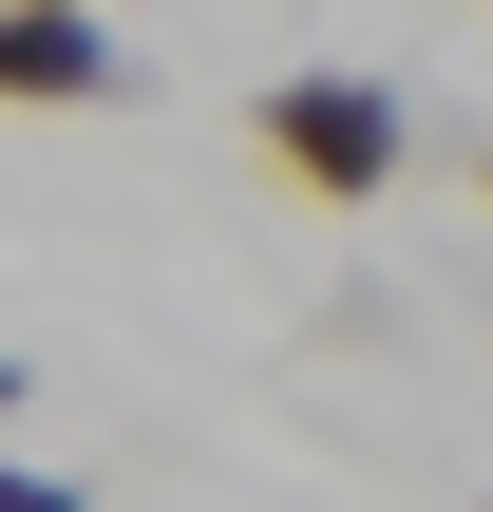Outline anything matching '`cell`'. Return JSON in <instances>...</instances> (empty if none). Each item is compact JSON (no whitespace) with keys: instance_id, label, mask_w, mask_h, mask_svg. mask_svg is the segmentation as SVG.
<instances>
[{"instance_id":"cell-1","label":"cell","mask_w":493,"mask_h":512,"mask_svg":"<svg viewBox=\"0 0 493 512\" xmlns=\"http://www.w3.org/2000/svg\"><path fill=\"white\" fill-rule=\"evenodd\" d=\"M247 133H266V171H285V190H323V209H380V190H399V152H418L380 76H266V95H247Z\"/></svg>"},{"instance_id":"cell-2","label":"cell","mask_w":493,"mask_h":512,"mask_svg":"<svg viewBox=\"0 0 493 512\" xmlns=\"http://www.w3.org/2000/svg\"><path fill=\"white\" fill-rule=\"evenodd\" d=\"M95 95H114L95 0H0V114H95Z\"/></svg>"},{"instance_id":"cell-3","label":"cell","mask_w":493,"mask_h":512,"mask_svg":"<svg viewBox=\"0 0 493 512\" xmlns=\"http://www.w3.org/2000/svg\"><path fill=\"white\" fill-rule=\"evenodd\" d=\"M475 171H493V152H475Z\"/></svg>"}]
</instances>
